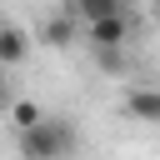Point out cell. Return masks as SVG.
<instances>
[{
	"label": "cell",
	"instance_id": "cell-8",
	"mask_svg": "<svg viewBox=\"0 0 160 160\" xmlns=\"http://www.w3.org/2000/svg\"><path fill=\"white\" fill-rule=\"evenodd\" d=\"M95 60H100L105 70H120V65H125V50H95Z\"/></svg>",
	"mask_w": 160,
	"mask_h": 160
},
{
	"label": "cell",
	"instance_id": "cell-3",
	"mask_svg": "<svg viewBox=\"0 0 160 160\" xmlns=\"http://www.w3.org/2000/svg\"><path fill=\"white\" fill-rule=\"evenodd\" d=\"M30 50H35V35L25 30V25H0V75L5 70H20L25 60H30Z\"/></svg>",
	"mask_w": 160,
	"mask_h": 160
},
{
	"label": "cell",
	"instance_id": "cell-4",
	"mask_svg": "<svg viewBox=\"0 0 160 160\" xmlns=\"http://www.w3.org/2000/svg\"><path fill=\"white\" fill-rule=\"evenodd\" d=\"M120 105H125L130 120H140V125H160V85H130Z\"/></svg>",
	"mask_w": 160,
	"mask_h": 160
},
{
	"label": "cell",
	"instance_id": "cell-10",
	"mask_svg": "<svg viewBox=\"0 0 160 160\" xmlns=\"http://www.w3.org/2000/svg\"><path fill=\"white\" fill-rule=\"evenodd\" d=\"M150 15H155V25H160V0H150Z\"/></svg>",
	"mask_w": 160,
	"mask_h": 160
},
{
	"label": "cell",
	"instance_id": "cell-7",
	"mask_svg": "<svg viewBox=\"0 0 160 160\" xmlns=\"http://www.w3.org/2000/svg\"><path fill=\"white\" fill-rule=\"evenodd\" d=\"M60 10H65V15H70L80 30H85V25L105 20V15H120V10H125V0H65Z\"/></svg>",
	"mask_w": 160,
	"mask_h": 160
},
{
	"label": "cell",
	"instance_id": "cell-9",
	"mask_svg": "<svg viewBox=\"0 0 160 160\" xmlns=\"http://www.w3.org/2000/svg\"><path fill=\"white\" fill-rule=\"evenodd\" d=\"M10 100H15V85H10V80H5V75H0V115H5V110H10Z\"/></svg>",
	"mask_w": 160,
	"mask_h": 160
},
{
	"label": "cell",
	"instance_id": "cell-5",
	"mask_svg": "<svg viewBox=\"0 0 160 160\" xmlns=\"http://www.w3.org/2000/svg\"><path fill=\"white\" fill-rule=\"evenodd\" d=\"M35 40H40L45 50H70V45L80 40V25H75V20L65 15V10H55V15H50V20L40 25V30H35Z\"/></svg>",
	"mask_w": 160,
	"mask_h": 160
},
{
	"label": "cell",
	"instance_id": "cell-1",
	"mask_svg": "<svg viewBox=\"0 0 160 160\" xmlns=\"http://www.w3.org/2000/svg\"><path fill=\"white\" fill-rule=\"evenodd\" d=\"M80 130L65 115H45L30 135H20V160H75Z\"/></svg>",
	"mask_w": 160,
	"mask_h": 160
},
{
	"label": "cell",
	"instance_id": "cell-6",
	"mask_svg": "<svg viewBox=\"0 0 160 160\" xmlns=\"http://www.w3.org/2000/svg\"><path fill=\"white\" fill-rule=\"evenodd\" d=\"M45 115H50V110H45L40 100H30V95H15V100H10V110H5V125H10V130H15V140H20V135H30V130H35Z\"/></svg>",
	"mask_w": 160,
	"mask_h": 160
},
{
	"label": "cell",
	"instance_id": "cell-2",
	"mask_svg": "<svg viewBox=\"0 0 160 160\" xmlns=\"http://www.w3.org/2000/svg\"><path fill=\"white\" fill-rule=\"evenodd\" d=\"M80 40H85L90 50H125V45L135 40V25H130V15L120 10V15H105V20L85 25V30H80Z\"/></svg>",
	"mask_w": 160,
	"mask_h": 160
},
{
	"label": "cell",
	"instance_id": "cell-11",
	"mask_svg": "<svg viewBox=\"0 0 160 160\" xmlns=\"http://www.w3.org/2000/svg\"><path fill=\"white\" fill-rule=\"evenodd\" d=\"M0 25H5V15H0Z\"/></svg>",
	"mask_w": 160,
	"mask_h": 160
}]
</instances>
